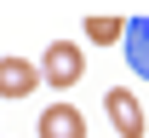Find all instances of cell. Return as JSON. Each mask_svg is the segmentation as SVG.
Masks as SVG:
<instances>
[{
    "mask_svg": "<svg viewBox=\"0 0 149 138\" xmlns=\"http://www.w3.org/2000/svg\"><path fill=\"white\" fill-rule=\"evenodd\" d=\"M103 115H109V127L120 138H143V127H149V115H143V104L132 98V92H103Z\"/></svg>",
    "mask_w": 149,
    "mask_h": 138,
    "instance_id": "2",
    "label": "cell"
},
{
    "mask_svg": "<svg viewBox=\"0 0 149 138\" xmlns=\"http://www.w3.org/2000/svg\"><path fill=\"white\" fill-rule=\"evenodd\" d=\"M86 35H92L97 46H115V40H126V23L120 18H86Z\"/></svg>",
    "mask_w": 149,
    "mask_h": 138,
    "instance_id": "6",
    "label": "cell"
},
{
    "mask_svg": "<svg viewBox=\"0 0 149 138\" xmlns=\"http://www.w3.org/2000/svg\"><path fill=\"white\" fill-rule=\"evenodd\" d=\"M126 63H132V69L149 81V18L126 23Z\"/></svg>",
    "mask_w": 149,
    "mask_h": 138,
    "instance_id": "5",
    "label": "cell"
},
{
    "mask_svg": "<svg viewBox=\"0 0 149 138\" xmlns=\"http://www.w3.org/2000/svg\"><path fill=\"white\" fill-rule=\"evenodd\" d=\"M40 75H46V86L69 92L74 81L86 75V52H80L74 40H52V46H46V58H40Z\"/></svg>",
    "mask_w": 149,
    "mask_h": 138,
    "instance_id": "1",
    "label": "cell"
},
{
    "mask_svg": "<svg viewBox=\"0 0 149 138\" xmlns=\"http://www.w3.org/2000/svg\"><path fill=\"white\" fill-rule=\"evenodd\" d=\"M40 138H86V115L74 104H46L40 115Z\"/></svg>",
    "mask_w": 149,
    "mask_h": 138,
    "instance_id": "4",
    "label": "cell"
},
{
    "mask_svg": "<svg viewBox=\"0 0 149 138\" xmlns=\"http://www.w3.org/2000/svg\"><path fill=\"white\" fill-rule=\"evenodd\" d=\"M40 86V63L29 58H0V98H29Z\"/></svg>",
    "mask_w": 149,
    "mask_h": 138,
    "instance_id": "3",
    "label": "cell"
}]
</instances>
